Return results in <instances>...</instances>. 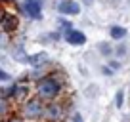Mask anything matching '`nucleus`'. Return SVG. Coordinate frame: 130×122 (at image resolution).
<instances>
[{
	"label": "nucleus",
	"mask_w": 130,
	"mask_h": 122,
	"mask_svg": "<svg viewBox=\"0 0 130 122\" xmlns=\"http://www.w3.org/2000/svg\"><path fill=\"white\" fill-rule=\"evenodd\" d=\"M71 122H82V116H80L78 113H75V116L71 118Z\"/></svg>",
	"instance_id": "f3484780"
},
{
	"label": "nucleus",
	"mask_w": 130,
	"mask_h": 122,
	"mask_svg": "<svg viewBox=\"0 0 130 122\" xmlns=\"http://www.w3.org/2000/svg\"><path fill=\"white\" fill-rule=\"evenodd\" d=\"M115 53H117V55H124L126 48H124V46H119V48H115Z\"/></svg>",
	"instance_id": "2eb2a0df"
},
{
	"label": "nucleus",
	"mask_w": 130,
	"mask_h": 122,
	"mask_svg": "<svg viewBox=\"0 0 130 122\" xmlns=\"http://www.w3.org/2000/svg\"><path fill=\"white\" fill-rule=\"evenodd\" d=\"M57 12L65 15H78L80 13V4L77 0H61L57 4Z\"/></svg>",
	"instance_id": "39448f33"
},
{
	"label": "nucleus",
	"mask_w": 130,
	"mask_h": 122,
	"mask_svg": "<svg viewBox=\"0 0 130 122\" xmlns=\"http://www.w3.org/2000/svg\"><path fill=\"white\" fill-rule=\"evenodd\" d=\"M102 71L107 74V76H111V74H113V69H111V67H102Z\"/></svg>",
	"instance_id": "dca6fc26"
},
{
	"label": "nucleus",
	"mask_w": 130,
	"mask_h": 122,
	"mask_svg": "<svg viewBox=\"0 0 130 122\" xmlns=\"http://www.w3.org/2000/svg\"><path fill=\"white\" fill-rule=\"evenodd\" d=\"M65 40L71 46H82L86 42V36H84V33H80L77 29H69V31H65Z\"/></svg>",
	"instance_id": "0eeeda50"
},
{
	"label": "nucleus",
	"mask_w": 130,
	"mask_h": 122,
	"mask_svg": "<svg viewBox=\"0 0 130 122\" xmlns=\"http://www.w3.org/2000/svg\"><path fill=\"white\" fill-rule=\"evenodd\" d=\"M44 109H46V103L40 97H31L21 107V118L23 120H38V118L44 116Z\"/></svg>",
	"instance_id": "f03ea898"
},
{
	"label": "nucleus",
	"mask_w": 130,
	"mask_h": 122,
	"mask_svg": "<svg viewBox=\"0 0 130 122\" xmlns=\"http://www.w3.org/2000/svg\"><path fill=\"white\" fill-rule=\"evenodd\" d=\"M27 63H29L31 67H35V69H38V67H44L46 63H48V53H46V52L32 53V55L27 57Z\"/></svg>",
	"instance_id": "6e6552de"
},
{
	"label": "nucleus",
	"mask_w": 130,
	"mask_h": 122,
	"mask_svg": "<svg viewBox=\"0 0 130 122\" xmlns=\"http://www.w3.org/2000/svg\"><path fill=\"white\" fill-rule=\"evenodd\" d=\"M44 118L46 122H63V118H65V107L61 105V103H57V101H52V103H48L46 105V109H44Z\"/></svg>",
	"instance_id": "7ed1b4c3"
},
{
	"label": "nucleus",
	"mask_w": 130,
	"mask_h": 122,
	"mask_svg": "<svg viewBox=\"0 0 130 122\" xmlns=\"http://www.w3.org/2000/svg\"><path fill=\"white\" fill-rule=\"evenodd\" d=\"M4 13L6 12H2V8H0V23H2V19H4Z\"/></svg>",
	"instance_id": "aec40b11"
},
{
	"label": "nucleus",
	"mask_w": 130,
	"mask_h": 122,
	"mask_svg": "<svg viewBox=\"0 0 130 122\" xmlns=\"http://www.w3.org/2000/svg\"><path fill=\"white\" fill-rule=\"evenodd\" d=\"M10 80H12L10 73H6L4 69H0V82H10Z\"/></svg>",
	"instance_id": "ddd939ff"
},
{
	"label": "nucleus",
	"mask_w": 130,
	"mask_h": 122,
	"mask_svg": "<svg viewBox=\"0 0 130 122\" xmlns=\"http://www.w3.org/2000/svg\"><path fill=\"white\" fill-rule=\"evenodd\" d=\"M100 52H102L103 55H111L115 50L111 48V44H100Z\"/></svg>",
	"instance_id": "f8f14e48"
},
{
	"label": "nucleus",
	"mask_w": 130,
	"mask_h": 122,
	"mask_svg": "<svg viewBox=\"0 0 130 122\" xmlns=\"http://www.w3.org/2000/svg\"><path fill=\"white\" fill-rule=\"evenodd\" d=\"M122 103H124V92H122V90H119L117 95H115V105H117V107H122Z\"/></svg>",
	"instance_id": "9b49d317"
},
{
	"label": "nucleus",
	"mask_w": 130,
	"mask_h": 122,
	"mask_svg": "<svg viewBox=\"0 0 130 122\" xmlns=\"http://www.w3.org/2000/svg\"><path fill=\"white\" fill-rule=\"evenodd\" d=\"M0 29H2V33H6V34L13 33V31L17 29V15L15 13H8L6 12L4 19H2V23H0Z\"/></svg>",
	"instance_id": "423d86ee"
},
{
	"label": "nucleus",
	"mask_w": 130,
	"mask_h": 122,
	"mask_svg": "<svg viewBox=\"0 0 130 122\" xmlns=\"http://www.w3.org/2000/svg\"><path fill=\"white\" fill-rule=\"evenodd\" d=\"M6 122H25L23 118H19V116H12V118H8Z\"/></svg>",
	"instance_id": "a211bd4d"
},
{
	"label": "nucleus",
	"mask_w": 130,
	"mask_h": 122,
	"mask_svg": "<svg viewBox=\"0 0 130 122\" xmlns=\"http://www.w3.org/2000/svg\"><path fill=\"white\" fill-rule=\"evenodd\" d=\"M84 2H88V4H90V2H92V0H84Z\"/></svg>",
	"instance_id": "4be33fe9"
},
{
	"label": "nucleus",
	"mask_w": 130,
	"mask_h": 122,
	"mask_svg": "<svg viewBox=\"0 0 130 122\" xmlns=\"http://www.w3.org/2000/svg\"><path fill=\"white\" fill-rule=\"evenodd\" d=\"M63 92V80L57 73H52L44 78H38L37 82V97H40L42 101L52 103L57 95H61Z\"/></svg>",
	"instance_id": "f257e3e1"
},
{
	"label": "nucleus",
	"mask_w": 130,
	"mask_h": 122,
	"mask_svg": "<svg viewBox=\"0 0 130 122\" xmlns=\"http://www.w3.org/2000/svg\"><path fill=\"white\" fill-rule=\"evenodd\" d=\"M23 10L31 19H40L42 17V0H25Z\"/></svg>",
	"instance_id": "20e7f679"
},
{
	"label": "nucleus",
	"mask_w": 130,
	"mask_h": 122,
	"mask_svg": "<svg viewBox=\"0 0 130 122\" xmlns=\"http://www.w3.org/2000/svg\"><path fill=\"white\" fill-rule=\"evenodd\" d=\"M0 2H13V0H0Z\"/></svg>",
	"instance_id": "412c9836"
},
{
	"label": "nucleus",
	"mask_w": 130,
	"mask_h": 122,
	"mask_svg": "<svg viewBox=\"0 0 130 122\" xmlns=\"http://www.w3.org/2000/svg\"><path fill=\"white\" fill-rule=\"evenodd\" d=\"M8 113H10V101H8L6 97H2V95H0V118L6 116Z\"/></svg>",
	"instance_id": "9d476101"
},
{
	"label": "nucleus",
	"mask_w": 130,
	"mask_h": 122,
	"mask_svg": "<svg viewBox=\"0 0 130 122\" xmlns=\"http://www.w3.org/2000/svg\"><path fill=\"white\" fill-rule=\"evenodd\" d=\"M6 44H8V34L0 31V48H4Z\"/></svg>",
	"instance_id": "4468645a"
},
{
	"label": "nucleus",
	"mask_w": 130,
	"mask_h": 122,
	"mask_svg": "<svg viewBox=\"0 0 130 122\" xmlns=\"http://www.w3.org/2000/svg\"><path fill=\"white\" fill-rule=\"evenodd\" d=\"M111 69H113V71L121 69V63H117V61H111Z\"/></svg>",
	"instance_id": "6ab92c4d"
},
{
	"label": "nucleus",
	"mask_w": 130,
	"mask_h": 122,
	"mask_svg": "<svg viewBox=\"0 0 130 122\" xmlns=\"http://www.w3.org/2000/svg\"><path fill=\"white\" fill-rule=\"evenodd\" d=\"M126 33H128V31H126L124 27H121V25H113V27L109 29V34H111L113 40H121V38H124Z\"/></svg>",
	"instance_id": "1a4fd4ad"
}]
</instances>
